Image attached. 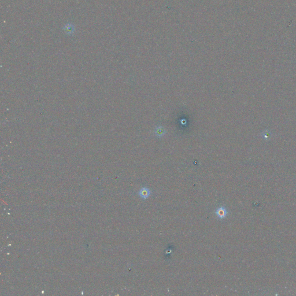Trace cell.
<instances>
[{
  "label": "cell",
  "mask_w": 296,
  "mask_h": 296,
  "mask_svg": "<svg viewBox=\"0 0 296 296\" xmlns=\"http://www.w3.org/2000/svg\"><path fill=\"white\" fill-rule=\"evenodd\" d=\"M216 215L220 219H223V218L226 216L227 214V211L226 209L222 206V207H220L217 208L215 212Z\"/></svg>",
  "instance_id": "obj_1"
},
{
  "label": "cell",
  "mask_w": 296,
  "mask_h": 296,
  "mask_svg": "<svg viewBox=\"0 0 296 296\" xmlns=\"http://www.w3.org/2000/svg\"><path fill=\"white\" fill-rule=\"evenodd\" d=\"M139 194L142 198L146 199L149 196H150V192L149 189H148V188L144 187L139 190Z\"/></svg>",
  "instance_id": "obj_2"
},
{
  "label": "cell",
  "mask_w": 296,
  "mask_h": 296,
  "mask_svg": "<svg viewBox=\"0 0 296 296\" xmlns=\"http://www.w3.org/2000/svg\"><path fill=\"white\" fill-rule=\"evenodd\" d=\"M261 137H263V138L264 139L267 140L271 137V134L269 131H267V132L264 131L262 132V134H261Z\"/></svg>",
  "instance_id": "obj_3"
}]
</instances>
